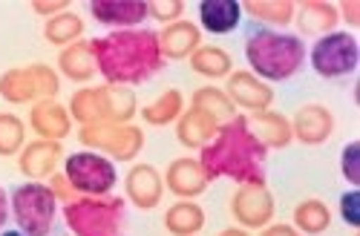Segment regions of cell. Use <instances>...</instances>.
I'll use <instances>...</instances> for the list:
<instances>
[{"label": "cell", "mask_w": 360, "mask_h": 236, "mask_svg": "<svg viewBox=\"0 0 360 236\" xmlns=\"http://www.w3.org/2000/svg\"><path fill=\"white\" fill-rule=\"evenodd\" d=\"M29 6H32L35 15H44V18L49 20V18H55V15L67 12V6H72V4H70V0H32Z\"/></svg>", "instance_id": "8d00e7d4"}, {"label": "cell", "mask_w": 360, "mask_h": 236, "mask_svg": "<svg viewBox=\"0 0 360 236\" xmlns=\"http://www.w3.org/2000/svg\"><path fill=\"white\" fill-rule=\"evenodd\" d=\"M58 72H61L64 78H70V81H75V84H89L93 81L98 75L93 44L81 38V41L64 46L61 52H58Z\"/></svg>", "instance_id": "7402d4cb"}, {"label": "cell", "mask_w": 360, "mask_h": 236, "mask_svg": "<svg viewBox=\"0 0 360 236\" xmlns=\"http://www.w3.org/2000/svg\"><path fill=\"white\" fill-rule=\"evenodd\" d=\"M219 236H248V230L245 228H225Z\"/></svg>", "instance_id": "60d3db41"}, {"label": "cell", "mask_w": 360, "mask_h": 236, "mask_svg": "<svg viewBox=\"0 0 360 236\" xmlns=\"http://www.w3.org/2000/svg\"><path fill=\"white\" fill-rule=\"evenodd\" d=\"M338 208H340V219L352 228V230H357L360 228V190H346L340 199H338Z\"/></svg>", "instance_id": "e575fe53"}, {"label": "cell", "mask_w": 360, "mask_h": 236, "mask_svg": "<svg viewBox=\"0 0 360 236\" xmlns=\"http://www.w3.org/2000/svg\"><path fill=\"white\" fill-rule=\"evenodd\" d=\"M268 150L251 133L248 118L236 115L222 124L217 136L199 150V164L214 179H231L236 185H262L265 182Z\"/></svg>", "instance_id": "7a4b0ae2"}, {"label": "cell", "mask_w": 360, "mask_h": 236, "mask_svg": "<svg viewBox=\"0 0 360 236\" xmlns=\"http://www.w3.org/2000/svg\"><path fill=\"white\" fill-rule=\"evenodd\" d=\"M217 130H219L217 118H211L199 107H185V112L179 115V122H176V138L182 147H188V150H202V147L217 136Z\"/></svg>", "instance_id": "44dd1931"}, {"label": "cell", "mask_w": 360, "mask_h": 236, "mask_svg": "<svg viewBox=\"0 0 360 236\" xmlns=\"http://www.w3.org/2000/svg\"><path fill=\"white\" fill-rule=\"evenodd\" d=\"M9 216H12V211H9V193H6L4 185H0V230H4V225L9 222Z\"/></svg>", "instance_id": "ab89813d"}, {"label": "cell", "mask_w": 360, "mask_h": 236, "mask_svg": "<svg viewBox=\"0 0 360 236\" xmlns=\"http://www.w3.org/2000/svg\"><path fill=\"white\" fill-rule=\"evenodd\" d=\"M288 122H291V136L306 147H320L335 133V112L326 104H314V101L303 104Z\"/></svg>", "instance_id": "7c38bea8"}, {"label": "cell", "mask_w": 360, "mask_h": 236, "mask_svg": "<svg viewBox=\"0 0 360 236\" xmlns=\"http://www.w3.org/2000/svg\"><path fill=\"white\" fill-rule=\"evenodd\" d=\"M328 225H332V211L323 199H303L294 208V228L306 236H317L326 233Z\"/></svg>", "instance_id": "f1b7e54d"}, {"label": "cell", "mask_w": 360, "mask_h": 236, "mask_svg": "<svg viewBox=\"0 0 360 236\" xmlns=\"http://www.w3.org/2000/svg\"><path fill=\"white\" fill-rule=\"evenodd\" d=\"M159 35V49L165 61H185L202 46V29L191 20H176L167 23Z\"/></svg>", "instance_id": "d6986e66"}, {"label": "cell", "mask_w": 360, "mask_h": 236, "mask_svg": "<svg viewBox=\"0 0 360 236\" xmlns=\"http://www.w3.org/2000/svg\"><path fill=\"white\" fill-rule=\"evenodd\" d=\"M225 93L233 101L236 110H248V112H262V110H271L274 101V90L268 86L265 81H259L254 72L245 70H236L225 78Z\"/></svg>", "instance_id": "5bb4252c"}, {"label": "cell", "mask_w": 360, "mask_h": 236, "mask_svg": "<svg viewBox=\"0 0 360 236\" xmlns=\"http://www.w3.org/2000/svg\"><path fill=\"white\" fill-rule=\"evenodd\" d=\"M78 138L93 153L107 156L110 162H133L144 147V130L136 124H96L81 127Z\"/></svg>", "instance_id": "30bf717a"}, {"label": "cell", "mask_w": 360, "mask_h": 236, "mask_svg": "<svg viewBox=\"0 0 360 236\" xmlns=\"http://www.w3.org/2000/svg\"><path fill=\"white\" fill-rule=\"evenodd\" d=\"M9 211L20 233L26 236H52L58 199L44 182H23L9 196Z\"/></svg>", "instance_id": "8992f818"}, {"label": "cell", "mask_w": 360, "mask_h": 236, "mask_svg": "<svg viewBox=\"0 0 360 236\" xmlns=\"http://www.w3.org/2000/svg\"><path fill=\"white\" fill-rule=\"evenodd\" d=\"M124 193L133 208L139 211H153L165 196V179L153 164H133L127 179H124Z\"/></svg>", "instance_id": "e0dca14e"}, {"label": "cell", "mask_w": 360, "mask_h": 236, "mask_svg": "<svg viewBox=\"0 0 360 236\" xmlns=\"http://www.w3.org/2000/svg\"><path fill=\"white\" fill-rule=\"evenodd\" d=\"M191 70L196 72V75H202V78H207V81H219V78H228L231 72H233V58H231V52L228 49H222V46H199L191 58Z\"/></svg>", "instance_id": "d4e9b609"}, {"label": "cell", "mask_w": 360, "mask_h": 236, "mask_svg": "<svg viewBox=\"0 0 360 236\" xmlns=\"http://www.w3.org/2000/svg\"><path fill=\"white\" fill-rule=\"evenodd\" d=\"M61 173L67 176V182L72 185V190L78 196H110L118 182L115 162H110L107 156L93 153V150H81V153L67 156Z\"/></svg>", "instance_id": "9c48e42d"}, {"label": "cell", "mask_w": 360, "mask_h": 236, "mask_svg": "<svg viewBox=\"0 0 360 236\" xmlns=\"http://www.w3.org/2000/svg\"><path fill=\"white\" fill-rule=\"evenodd\" d=\"M245 61L259 81H288L306 64V44L300 35L254 26L245 32Z\"/></svg>", "instance_id": "3957f363"}, {"label": "cell", "mask_w": 360, "mask_h": 236, "mask_svg": "<svg viewBox=\"0 0 360 236\" xmlns=\"http://www.w3.org/2000/svg\"><path fill=\"white\" fill-rule=\"evenodd\" d=\"M243 6L239 0H199V23L211 35H228L239 26Z\"/></svg>", "instance_id": "cb8c5ba5"}, {"label": "cell", "mask_w": 360, "mask_h": 236, "mask_svg": "<svg viewBox=\"0 0 360 236\" xmlns=\"http://www.w3.org/2000/svg\"><path fill=\"white\" fill-rule=\"evenodd\" d=\"M165 228L173 236H196L205 228V211L196 202H185L179 199L173 208L165 214Z\"/></svg>", "instance_id": "83f0119b"}, {"label": "cell", "mask_w": 360, "mask_h": 236, "mask_svg": "<svg viewBox=\"0 0 360 236\" xmlns=\"http://www.w3.org/2000/svg\"><path fill=\"white\" fill-rule=\"evenodd\" d=\"M243 12H248L251 18L268 23V26H288L294 20V0H239Z\"/></svg>", "instance_id": "f546056e"}, {"label": "cell", "mask_w": 360, "mask_h": 236, "mask_svg": "<svg viewBox=\"0 0 360 236\" xmlns=\"http://www.w3.org/2000/svg\"><path fill=\"white\" fill-rule=\"evenodd\" d=\"M49 190L55 193V199L58 202H72V199H78V193L72 190V185L67 182V176L64 173H55V176H49Z\"/></svg>", "instance_id": "d590c367"}, {"label": "cell", "mask_w": 360, "mask_h": 236, "mask_svg": "<svg viewBox=\"0 0 360 236\" xmlns=\"http://www.w3.org/2000/svg\"><path fill=\"white\" fill-rule=\"evenodd\" d=\"M259 236H303L294 225H268V228H262V233Z\"/></svg>", "instance_id": "f35d334b"}, {"label": "cell", "mask_w": 360, "mask_h": 236, "mask_svg": "<svg viewBox=\"0 0 360 236\" xmlns=\"http://www.w3.org/2000/svg\"><path fill=\"white\" fill-rule=\"evenodd\" d=\"M309 61H311V70L326 81L346 78L360 64V44L354 32L335 29V32L314 41V46L309 49Z\"/></svg>", "instance_id": "ba28073f"}, {"label": "cell", "mask_w": 360, "mask_h": 236, "mask_svg": "<svg viewBox=\"0 0 360 236\" xmlns=\"http://www.w3.org/2000/svg\"><path fill=\"white\" fill-rule=\"evenodd\" d=\"M274 193L268 185H239L231 196V216L245 230H262L274 222Z\"/></svg>", "instance_id": "8fae6325"}, {"label": "cell", "mask_w": 360, "mask_h": 236, "mask_svg": "<svg viewBox=\"0 0 360 236\" xmlns=\"http://www.w3.org/2000/svg\"><path fill=\"white\" fill-rule=\"evenodd\" d=\"M64 222L75 236H124L127 204L122 196H78L64 204Z\"/></svg>", "instance_id": "5b68a950"}, {"label": "cell", "mask_w": 360, "mask_h": 236, "mask_svg": "<svg viewBox=\"0 0 360 236\" xmlns=\"http://www.w3.org/2000/svg\"><path fill=\"white\" fill-rule=\"evenodd\" d=\"M96 67L104 84L112 86H139L165 70L159 49V35L153 29H122L93 38Z\"/></svg>", "instance_id": "6da1fadb"}, {"label": "cell", "mask_w": 360, "mask_h": 236, "mask_svg": "<svg viewBox=\"0 0 360 236\" xmlns=\"http://www.w3.org/2000/svg\"><path fill=\"white\" fill-rule=\"evenodd\" d=\"M67 110L72 115V122H78L81 127L130 124L139 112V101L130 86L101 84V86H84V90H78L70 98Z\"/></svg>", "instance_id": "277c9868"}, {"label": "cell", "mask_w": 360, "mask_h": 236, "mask_svg": "<svg viewBox=\"0 0 360 236\" xmlns=\"http://www.w3.org/2000/svg\"><path fill=\"white\" fill-rule=\"evenodd\" d=\"M340 176L349 182V188H360V141H349L340 153Z\"/></svg>", "instance_id": "836d02e7"}, {"label": "cell", "mask_w": 360, "mask_h": 236, "mask_svg": "<svg viewBox=\"0 0 360 236\" xmlns=\"http://www.w3.org/2000/svg\"><path fill=\"white\" fill-rule=\"evenodd\" d=\"M162 179H165V188H167L173 196L185 199V202L199 199V196L207 190V185H211V176L205 173V167H202L199 159H193V156L173 159V162L167 164V170H165Z\"/></svg>", "instance_id": "4fadbf2b"}, {"label": "cell", "mask_w": 360, "mask_h": 236, "mask_svg": "<svg viewBox=\"0 0 360 236\" xmlns=\"http://www.w3.org/2000/svg\"><path fill=\"white\" fill-rule=\"evenodd\" d=\"M294 20L303 35L323 38L338 29L340 15H338V6L328 4V0H303V4H297V9H294Z\"/></svg>", "instance_id": "ffe728a7"}, {"label": "cell", "mask_w": 360, "mask_h": 236, "mask_svg": "<svg viewBox=\"0 0 360 236\" xmlns=\"http://www.w3.org/2000/svg\"><path fill=\"white\" fill-rule=\"evenodd\" d=\"M64 159V144L61 141H46L35 138L18 153V170L26 176L29 182H44L49 176L58 173V164Z\"/></svg>", "instance_id": "9a60e30c"}, {"label": "cell", "mask_w": 360, "mask_h": 236, "mask_svg": "<svg viewBox=\"0 0 360 236\" xmlns=\"http://www.w3.org/2000/svg\"><path fill=\"white\" fill-rule=\"evenodd\" d=\"M81 35H84V20H81V15H75L70 9L49 18L46 26H44V38L52 46H61V49L75 44V41H81Z\"/></svg>", "instance_id": "4dcf8cb0"}, {"label": "cell", "mask_w": 360, "mask_h": 236, "mask_svg": "<svg viewBox=\"0 0 360 236\" xmlns=\"http://www.w3.org/2000/svg\"><path fill=\"white\" fill-rule=\"evenodd\" d=\"M191 107H199V110H205L211 118H217V124H219V127L236 118V107H233V101L228 98L225 90H219V86H214V84H207V86H199V90H193V96H191Z\"/></svg>", "instance_id": "4316f807"}, {"label": "cell", "mask_w": 360, "mask_h": 236, "mask_svg": "<svg viewBox=\"0 0 360 236\" xmlns=\"http://www.w3.org/2000/svg\"><path fill=\"white\" fill-rule=\"evenodd\" d=\"M89 15L112 32L136 29L147 20V0H89Z\"/></svg>", "instance_id": "2e32d148"}, {"label": "cell", "mask_w": 360, "mask_h": 236, "mask_svg": "<svg viewBox=\"0 0 360 236\" xmlns=\"http://www.w3.org/2000/svg\"><path fill=\"white\" fill-rule=\"evenodd\" d=\"M29 124L38 133V138L64 141L72 133V115L58 98H46L29 107Z\"/></svg>", "instance_id": "ac0fdd59"}, {"label": "cell", "mask_w": 360, "mask_h": 236, "mask_svg": "<svg viewBox=\"0 0 360 236\" xmlns=\"http://www.w3.org/2000/svg\"><path fill=\"white\" fill-rule=\"evenodd\" d=\"M61 90V78L49 64L15 67L0 75V98L9 104H38L55 98Z\"/></svg>", "instance_id": "52a82bcc"}, {"label": "cell", "mask_w": 360, "mask_h": 236, "mask_svg": "<svg viewBox=\"0 0 360 236\" xmlns=\"http://www.w3.org/2000/svg\"><path fill=\"white\" fill-rule=\"evenodd\" d=\"M0 236H26V233H20V230L15 228V230H4V233H0Z\"/></svg>", "instance_id": "b9f144b4"}, {"label": "cell", "mask_w": 360, "mask_h": 236, "mask_svg": "<svg viewBox=\"0 0 360 236\" xmlns=\"http://www.w3.org/2000/svg\"><path fill=\"white\" fill-rule=\"evenodd\" d=\"M26 147V124L15 112H0V159L18 156Z\"/></svg>", "instance_id": "1f68e13d"}, {"label": "cell", "mask_w": 360, "mask_h": 236, "mask_svg": "<svg viewBox=\"0 0 360 236\" xmlns=\"http://www.w3.org/2000/svg\"><path fill=\"white\" fill-rule=\"evenodd\" d=\"M248 127L251 133L259 138V144L265 150H283L294 141L291 136V122L283 115V112H274V110H262V112H251L248 118Z\"/></svg>", "instance_id": "603a6c76"}, {"label": "cell", "mask_w": 360, "mask_h": 236, "mask_svg": "<svg viewBox=\"0 0 360 236\" xmlns=\"http://www.w3.org/2000/svg\"><path fill=\"white\" fill-rule=\"evenodd\" d=\"M185 0H147V18H153L159 23H176L185 15Z\"/></svg>", "instance_id": "d6a6232c"}, {"label": "cell", "mask_w": 360, "mask_h": 236, "mask_svg": "<svg viewBox=\"0 0 360 236\" xmlns=\"http://www.w3.org/2000/svg\"><path fill=\"white\" fill-rule=\"evenodd\" d=\"M335 6H338L340 20H346V26H352V29L360 26V4L357 0H340V4H335Z\"/></svg>", "instance_id": "74e56055"}, {"label": "cell", "mask_w": 360, "mask_h": 236, "mask_svg": "<svg viewBox=\"0 0 360 236\" xmlns=\"http://www.w3.org/2000/svg\"><path fill=\"white\" fill-rule=\"evenodd\" d=\"M182 112H185V96H182V90L170 86L153 104H147L141 110V122H147L150 127H167V124L179 122Z\"/></svg>", "instance_id": "484cf974"}]
</instances>
